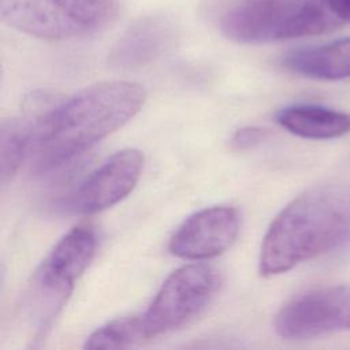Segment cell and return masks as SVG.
I'll return each instance as SVG.
<instances>
[{
  "instance_id": "1",
  "label": "cell",
  "mask_w": 350,
  "mask_h": 350,
  "mask_svg": "<svg viewBox=\"0 0 350 350\" xmlns=\"http://www.w3.org/2000/svg\"><path fill=\"white\" fill-rule=\"evenodd\" d=\"M146 100L129 81L100 82L52 104L34 120L29 149L34 174L62 168L133 119Z\"/></svg>"
},
{
  "instance_id": "2",
  "label": "cell",
  "mask_w": 350,
  "mask_h": 350,
  "mask_svg": "<svg viewBox=\"0 0 350 350\" xmlns=\"http://www.w3.org/2000/svg\"><path fill=\"white\" fill-rule=\"evenodd\" d=\"M350 242V185L310 187L269 224L260 252V273L273 276Z\"/></svg>"
},
{
  "instance_id": "3",
  "label": "cell",
  "mask_w": 350,
  "mask_h": 350,
  "mask_svg": "<svg viewBox=\"0 0 350 350\" xmlns=\"http://www.w3.org/2000/svg\"><path fill=\"white\" fill-rule=\"evenodd\" d=\"M119 11L118 0H0L4 25L51 41L92 36L113 23Z\"/></svg>"
},
{
  "instance_id": "4",
  "label": "cell",
  "mask_w": 350,
  "mask_h": 350,
  "mask_svg": "<svg viewBox=\"0 0 350 350\" xmlns=\"http://www.w3.org/2000/svg\"><path fill=\"white\" fill-rule=\"evenodd\" d=\"M309 0H208L205 10L219 31L241 44L308 37Z\"/></svg>"
},
{
  "instance_id": "5",
  "label": "cell",
  "mask_w": 350,
  "mask_h": 350,
  "mask_svg": "<svg viewBox=\"0 0 350 350\" xmlns=\"http://www.w3.org/2000/svg\"><path fill=\"white\" fill-rule=\"evenodd\" d=\"M219 286L220 276L212 267L189 264L174 271L141 314L145 339L183 327L211 302Z\"/></svg>"
},
{
  "instance_id": "6",
  "label": "cell",
  "mask_w": 350,
  "mask_h": 350,
  "mask_svg": "<svg viewBox=\"0 0 350 350\" xmlns=\"http://www.w3.org/2000/svg\"><path fill=\"white\" fill-rule=\"evenodd\" d=\"M275 332L288 340L350 331V284L313 288L288 299L276 313Z\"/></svg>"
},
{
  "instance_id": "7",
  "label": "cell",
  "mask_w": 350,
  "mask_h": 350,
  "mask_svg": "<svg viewBox=\"0 0 350 350\" xmlns=\"http://www.w3.org/2000/svg\"><path fill=\"white\" fill-rule=\"evenodd\" d=\"M142 168L144 154L138 149L116 152L79 185L70 200V209L92 215L116 205L134 190Z\"/></svg>"
},
{
  "instance_id": "8",
  "label": "cell",
  "mask_w": 350,
  "mask_h": 350,
  "mask_svg": "<svg viewBox=\"0 0 350 350\" xmlns=\"http://www.w3.org/2000/svg\"><path fill=\"white\" fill-rule=\"evenodd\" d=\"M239 212L216 205L189 216L170 239V252L186 260H206L224 253L239 232Z\"/></svg>"
},
{
  "instance_id": "9",
  "label": "cell",
  "mask_w": 350,
  "mask_h": 350,
  "mask_svg": "<svg viewBox=\"0 0 350 350\" xmlns=\"http://www.w3.org/2000/svg\"><path fill=\"white\" fill-rule=\"evenodd\" d=\"M175 37V26L168 18L142 16L119 37L109 52L108 62L113 68L138 70L164 55L172 46Z\"/></svg>"
},
{
  "instance_id": "10",
  "label": "cell",
  "mask_w": 350,
  "mask_h": 350,
  "mask_svg": "<svg viewBox=\"0 0 350 350\" xmlns=\"http://www.w3.org/2000/svg\"><path fill=\"white\" fill-rule=\"evenodd\" d=\"M96 243V235L90 227H74L56 242L33 276L49 288L72 293L75 280L94 256Z\"/></svg>"
},
{
  "instance_id": "11",
  "label": "cell",
  "mask_w": 350,
  "mask_h": 350,
  "mask_svg": "<svg viewBox=\"0 0 350 350\" xmlns=\"http://www.w3.org/2000/svg\"><path fill=\"white\" fill-rule=\"evenodd\" d=\"M283 66L302 77L336 81L350 77V38L299 48L283 57Z\"/></svg>"
},
{
  "instance_id": "12",
  "label": "cell",
  "mask_w": 350,
  "mask_h": 350,
  "mask_svg": "<svg viewBox=\"0 0 350 350\" xmlns=\"http://www.w3.org/2000/svg\"><path fill=\"white\" fill-rule=\"evenodd\" d=\"M288 133L306 139H334L350 133V113L313 104H294L276 113Z\"/></svg>"
},
{
  "instance_id": "13",
  "label": "cell",
  "mask_w": 350,
  "mask_h": 350,
  "mask_svg": "<svg viewBox=\"0 0 350 350\" xmlns=\"http://www.w3.org/2000/svg\"><path fill=\"white\" fill-rule=\"evenodd\" d=\"M34 122L29 119L3 120L0 129V175L1 182L12 179L25 157L29 156Z\"/></svg>"
},
{
  "instance_id": "14",
  "label": "cell",
  "mask_w": 350,
  "mask_h": 350,
  "mask_svg": "<svg viewBox=\"0 0 350 350\" xmlns=\"http://www.w3.org/2000/svg\"><path fill=\"white\" fill-rule=\"evenodd\" d=\"M145 339L141 314L113 319L94 329L85 340L86 349H123Z\"/></svg>"
},
{
  "instance_id": "15",
  "label": "cell",
  "mask_w": 350,
  "mask_h": 350,
  "mask_svg": "<svg viewBox=\"0 0 350 350\" xmlns=\"http://www.w3.org/2000/svg\"><path fill=\"white\" fill-rule=\"evenodd\" d=\"M306 11L309 37L350 25V0H309Z\"/></svg>"
},
{
  "instance_id": "16",
  "label": "cell",
  "mask_w": 350,
  "mask_h": 350,
  "mask_svg": "<svg viewBox=\"0 0 350 350\" xmlns=\"http://www.w3.org/2000/svg\"><path fill=\"white\" fill-rule=\"evenodd\" d=\"M265 138V131L260 127L247 126L237 130L231 137V146L237 150H246L257 146Z\"/></svg>"
}]
</instances>
